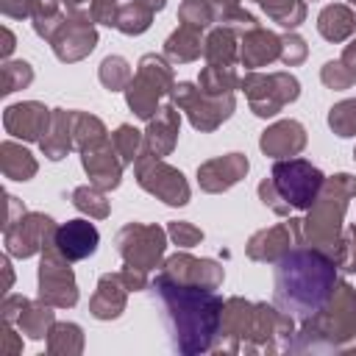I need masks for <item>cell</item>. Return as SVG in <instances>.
Masks as SVG:
<instances>
[{"label": "cell", "instance_id": "cell-1", "mask_svg": "<svg viewBox=\"0 0 356 356\" xmlns=\"http://www.w3.org/2000/svg\"><path fill=\"white\" fill-rule=\"evenodd\" d=\"M150 298L159 309L172 353L195 356L214 345L222 314L220 295L195 284H181L159 275L150 284Z\"/></svg>", "mask_w": 356, "mask_h": 356}, {"label": "cell", "instance_id": "cell-2", "mask_svg": "<svg viewBox=\"0 0 356 356\" xmlns=\"http://www.w3.org/2000/svg\"><path fill=\"white\" fill-rule=\"evenodd\" d=\"M337 286V267L309 248L284 253L273 267V303L292 320H309L325 309Z\"/></svg>", "mask_w": 356, "mask_h": 356}, {"label": "cell", "instance_id": "cell-3", "mask_svg": "<svg viewBox=\"0 0 356 356\" xmlns=\"http://www.w3.org/2000/svg\"><path fill=\"white\" fill-rule=\"evenodd\" d=\"M273 181L286 203H292L295 209H309L317 200V192L325 178L309 161L292 159V161H278L273 167Z\"/></svg>", "mask_w": 356, "mask_h": 356}, {"label": "cell", "instance_id": "cell-4", "mask_svg": "<svg viewBox=\"0 0 356 356\" xmlns=\"http://www.w3.org/2000/svg\"><path fill=\"white\" fill-rule=\"evenodd\" d=\"M97 239H100L97 228L86 220H70L56 231V248L61 250V256L72 261L92 256L97 250Z\"/></svg>", "mask_w": 356, "mask_h": 356}]
</instances>
